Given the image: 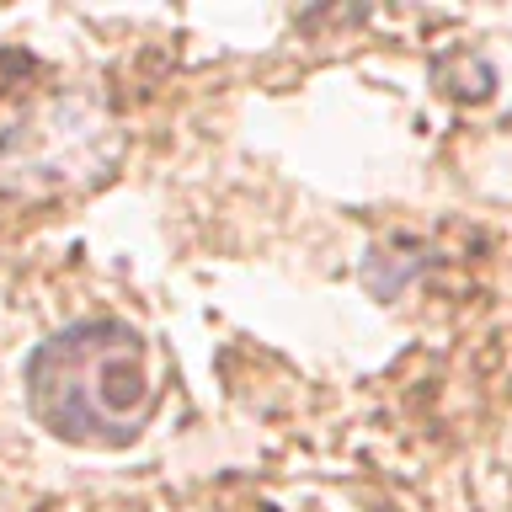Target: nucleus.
Listing matches in <instances>:
<instances>
[{
    "label": "nucleus",
    "mask_w": 512,
    "mask_h": 512,
    "mask_svg": "<svg viewBox=\"0 0 512 512\" xmlns=\"http://www.w3.org/2000/svg\"><path fill=\"white\" fill-rule=\"evenodd\" d=\"M27 411L75 448H128L160 406L150 342L123 315H86L32 347L22 368Z\"/></svg>",
    "instance_id": "obj_1"
}]
</instances>
